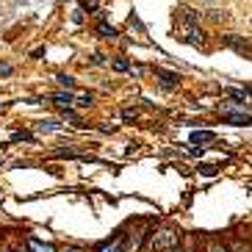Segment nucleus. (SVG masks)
<instances>
[{
  "instance_id": "obj_22",
  "label": "nucleus",
  "mask_w": 252,
  "mask_h": 252,
  "mask_svg": "<svg viewBox=\"0 0 252 252\" xmlns=\"http://www.w3.org/2000/svg\"><path fill=\"white\" fill-rule=\"evenodd\" d=\"M211 252H227L225 247H219V244H213V247H211Z\"/></svg>"
},
{
  "instance_id": "obj_2",
  "label": "nucleus",
  "mask_w": 252,
  "mask_h": 252,
  "mask_svg": "<svg viewBox=\"0 0 252 252\" xmlns=\"http://www.w3.org/2000/svg\"><path fill=\"white\" fill-rule=\"evenodd\" d=\"M95 252H125V235H114L108 241H100Z\"/></svg>"
},
{
  "instance_id": "obj_23",
  "label": "nucleus",
  "mask_w": 252,
  "mask_h": 252,
  "mask_svg": "<svg viewBox=\"0 0 252 252\" xmlns=\"http://www.w3.org/2000/svg\"><path fill=\"white\" fill-rule=\"evenodd\" d=\"M161 252H180V247H169V250H161Z\"/></svg>"
},
{
  "instance_id": "obj_20",
  "label": "nucleus",
  "mask_w": 252,
  "mask_h": 252,
  "mask_svg": "<svg viewBox=\"0 0 252 252\" xmlns=\"http://www.w3.org/2000/svg\"><path fill=\"white\" fill-rule=\"evenodd\" d=\"M56 252H80L78 247H61V250H56Z\"/></svg>"
},
{
  "instance_id": "obj_15",
  "label": "nucleus",
  "mask_w": 252,
  "mask_h": 252,
  "mask_svg": "<svg viewBox=\"0 0 252 252\" xmlns=\"http://www.w3.org/2000/svg\"><path fill=\"white\" fill-rule=\"evenodd\" d=\"M11 139H14V141H19V139H22V141H31L34 136H31V133H25V131H17L14 136H11Z\"/></svg>"
},
{
  "instance_id": "obj_21",
  "label": "nucleus",
  "mask_w": 252,
  "mask_h": 252,
  "mask_svg": "<svg viewBox=\"0 0 252 252\" xmlns=\"http://www.w3.org/2000/svg\"><path fill=\"white\" fill-rule=\"evenodd\" d=\"M0 72H3V75H9V72H11V67H9V64H0Z\"/></svg>"
},
{
  "instance_id": "obj_17",
  "label": "nucleus",
  "mask_w": 252,
  "mask_h": 252,
  "mask_svg": "<svg viewBox=\"0 0 252 252\" xmlns=\"http://www.w3.org/2000/svg\"><path fill=\"white\" fill-rule=\"evenodd\" d=\"M72 22H83V9H78L75 14H72Z\"/></svg>"
},
{
  "instance_id": "obj_5",
  "label": "nucleus",
  "mask_w": 252,
  "mask_h": 252,
  "mask_svg": "<svg viewBox=\"0 0 252 252\" xmlns=\"http://www.w3.org/2000/svg\"><path fill=\"white\" fill-rule=\"evenodd\" d=\"M50 100L56 105H61V108H72V105H75V95H72V92H56Z\"/></svg>"
},
{
  "instance_id": "obj_18",
  "label": "nucleus",
  "mask_w": 252,
  "mask_h": 252,
  "mask_svg": "<svg viewBox=\"0 0 252 252\" xmlns=\"http://www.w3.org/2000/svg\"><path fill=\"white\" fill-rule=\"evenodd\" d=\"M205 153V147H189V155H202Z\"/></svg>"
},
{
  "instance_id": "obj_24",
  "label": "nucleus",
  "mask_w": 252,
  "mask_h": 252,
  "mask_svg": "<svg viewBox=\"0 0 252 252\" xmlns=\"http://www.w3.org/2000/svg\"><path fill=\"white\" fill-rule=\"evenodd\" d=\"M14 252H28V247H25V250H14Z\"/></svg>"
},
{
  "instance_id": "obj_16",
  "label": "nucleus",
  "mask_w": 252,
  "mask_h": 252,
  "mask_svg": "<svg viewBox=\"0 0 252 252\" xmlns=\"http://www.w3.org/2000/svg\"><path fill=\"white\" fill-rule=\"evenodd\" d=\"M80 9H89V11H97V0H80Z\"/></svg>"
},
{
  "instance_id": "obj_1",
  "label": "nucleus",
  "mask_w": 252,
  "mask_h": 252,
  "mask_svg": "<svg viewBox=\"0 0 252 252\" xmlns=\"http://www.w3.org/2000/svg\"><path fill=\"white\" fill-rule=\"evenodd\" d=\"M169 247H177V233L174 230H161L158 235H153V250H169Z\"/></svg>"
},
{
  "instance_id": "obj_13",
  "label": "nucleus",
  "mask_w": 252,
  "mask_h": 252,
  "mask_svg": "<svg viewBox=\"0 0 252 252\" xmlns=\"http://www.w3.org/2000/svg\"><path fill=\"white\" fill-rule=\"evenodd\" d=\"M216 172H219V166H213V164H200V174H205V177H213Z\"/></svg>"
},
{
  "instance_id": "obj_14",
  "label": "nucleus",
  "mask_w": 252,
  "mask_h": 252,
  "mask_svg": "<svg viewBox=\"0 0 252 252\" xmlns=\"http://www.w3.org/2000/svg\"><path fill=\"white\" fill-rule=\"evenodd\" d=\"M114 70L116 72H131V64H128L125 58H114Z\"/></svg>"
},
{
  "instance_id": "obj_4",
  "label": "nucleus",
  "mask_w": 252,
  "mask_h": 252,
  "mask_svg": "<svg viewBox=\"0 0 252 252\" xmlns=\"http://www.w3.org/2000/svg\"><path fill=\"white\" fill-rule=\"evenodd\" d=\"M155 75L161 78V86L166 89V92H172V89H177V75L174 72H166V70H155Z\"/></svg>"
},
{
  "instance_id": "obj_3",
  "label": "nucleus",
  "mask_w": 252,
  "mask_h": 252,
  "mask_svg": "<svg viewBox=\"0 0 252 252\" xmlns=\"http://www.w3.org/2000/svg\"><path fill=\"white\" fill-rule=\"evenodd\" d=\"M25 247H28V252H56V247L39 241L36 235H28V238H25Z\"/></svg>"
},
{
  "instance_id": "obj_7",
  "label": "nucleus",
  "mask_w": 252,
  "mask_h": 252,
  "mask_svg": "<svg viewBox=\"0 0 252 252\" xmlns=\"http://www.w3.org/2000/svg\"><path fill=\"white\" fill-rule=\"evenodd\" d=\"M213 139H216L213 131H192V144H208Z\"/></svg>"
},
{
  "instance_id": "obj_12",
  "label": "nucleus",
  "mask_w": 252,
  "mask_h": 252,
  "mask_svg": "<svg viewBox=\"0 0 252 252\" xmlns=\"http://www.w3.org/2000/svg\"><path fill=\"white\" fill-rule=\"evenodd\" d=\"M56 80H58L61 86H67V89H75V78H72V75H64V72H58V75H56Z\"/></svg>"
},
{
  "instance_id": "obj_8",
  "label": "nucleus",
  "mask_w": 252,
  "mask_h": 252,
  "mask_svg": "<svg viewBox=\"0 0 252 252\" xmlns=\"http://www.w3.org/2000/svg\"><path fill=\"white\" fill-rule=\"evenodd\" d=\"M97 34H100V36H105V39H114V36H116V28H114V25H108L105 19H100V25H97Z\"/></svg>"
},
{
  "instance_id": "obj_10",
  "label": "nucleus",
  "mask_w": 252,
  "mask_h": 252,
  "mask_svg": "<svg viewBox=\"0 0 252 252\" xmlns=\"http://www.w3.org/2000/svg\"><path fill=\"white\" fill-rule=\"evenodd\" d=\"M61 119H64V122H72V125H78V128H80V116L72 111V108H61Z\"/></svg>"
},
{
  "instance_id": "obj_6",
  "label": "nucleus",
  "mask_w": 252,
  "mask_h": 252,
  "mask_svg": "<svg viewBox=\"0 0 252 252\" xmlns=\"http://www.w3.org/2000/svg\"><path fill=\"white\" fill-rule=\"evenodd\" d=\"M61 131V122L58 119H42L36 122V133H56Z\"/></svg>"
},
{
  "instance_id": "obj_9",
  "label": "nucleus",
  "mask_w": 252,
  "mask_h": 252,
  "mask_svg": "<svg viewBox=\"0 0 252 252\" xmlns=\"http://www.w3.org/2000/svg\"><path fill=\"white\" fill-rule=\"evenodd\" d=\"M225 95L227 97H233V100H238V103H247V89H225Z\"/></svg>"
},
{
  "instance_id": "obj_19",
  "label": "nucleus",
  "mask_w": 252,
  "mask_h": 252,
  "mask_svg": "<svg viewBox=\"0 0 252 252\" xmlns=\"http://www.w3.org/2000/svg\"><path fill=\"white\" fill-rule=\"evenodd\" d=\"M122 116H125V119H136V111H131V108H128V111H122Z\"/></svg>"
},
{
  "instance_id": "obj_11",
  "label": "nucleus",
  "mask_w": 252,
  "mask_h": 252,
  "mask_svg": "<svg viewBox=\"0 0 252 252\" xmlns=\"http://www.w3.org/2000/svg\"><path fill=\"white\" fill-rule=\"evenodd\" d=\"M95 103V95H75V105H80V108H89V105Z\"/></svg>"
}]
</instances>
